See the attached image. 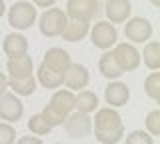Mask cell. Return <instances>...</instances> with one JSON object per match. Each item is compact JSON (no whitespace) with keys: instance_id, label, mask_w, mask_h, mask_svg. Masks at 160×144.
I'll return each instance as SVG.
<instances>
[{"instance_id":"1","label":"cell","mask_w":160,"mask_h":144,"mask_svg":"<svg viewBox=\"0 0 160 144\" xmlns=\"http://www.w3.org/2000/svg\"><path fill=\"white\" fill-rule=\"evenodd\" d=\"M94 136L102 144H118L124 138V124L120 114L114 108H98L96 116L92 118Z\"/></svg>"},{"instance_id":"2","label":"cell","mask_w":160,"mask_h":144,"mask_svg":"<svg viewBox=\"0 0 160 144\" xmlns=\"http://www.w3.org/2000/svg\"><path fill=\"white\" fill-rule=\"evenodd\" d=\"M76 108V96H74L72 90H56L50 98V102L46 104L42 116L46 118V122L50 126H62L64 120L72 114V110Z\"/></svg>"},{"instance_id":"3","label":"cell","mask_w":160,"mask_h":144,"mask_svg":"<svg viewBox=\"0 0 160 144\" xmlns=\"http://www.w3.org/2000/svg\"><path fill=\"white\" fill-rule=\"evenodd\" d=\"M38 20V10L32 2L20 0L8 8V24L16 30H28Z\"/></svg>"},{"instance_id":"4","label":"cell","mask_w":160,"mask_h":144,"mask_svg":"<svg viewBox=\"0 0 160 144\" xmlns=\"http://www.w3.org/2000/svg\"><path fill=\"white\" fill-rule=\"evenodd\" d=\"M68 18L64 14L62 8H48V10L42 12V16L38 18V28H40V34L46 38H54V36H60L66 26Z\"/></svg>"},{"instance_id":"5","label":"cell","mask_w":160,"mask_h":144,"mask_svg":"<svg viewBox=\"0 0 160 144\" xmlns=\"http://www.w3.org/2000/svg\"><path fill=\"white\" fill-rule=\"evenodd\" d=\"M124 34L130 40V44H144L152 38L154 28L148 18L134 16V18H128L126 24H124Z\"/></svg>"},{"instance_id":"6","label":"cell","mask_w":160,"mask_h":144,"mask_svg":"<svg viewBox=\"0 0 160 144\" xmlns=\"http://www.w3.org/2000/svg\"><path fill=\"white\" fill-rule=\"evenodd\" d=\"M90 40H92V44L96 48H100V50H110V48L116 44L118 40V30L114 24H110L106 20H100L96 22L92 28H90Z\"/></svg>"},{"instance_id":"7","label":"cell","mask_w":160,"mask_h":144,"mask_svg":"<svg viewBox=\"0 0 160 144\" xmlns=\"http://www.w3.org/2000/svg\"><path fill=\"white\" fill-rule=\"evenodd\" d=\"M114 60H116V64L120 66V70L122 72H132L136 70V68L140 66V52L138 48L134 46V44L130 42H120V44H114Z\"/></svg>"},{"instance_id":"8","label":"cell","mask_w":160,"mask_h":144,"mask_svg":"<svg viewBox=\"0 0 160 144\" xmlns=\"http://www.w3.org/2000/svg\"><path fill=\"white\" fill-rule=\"evenodd\" d=\"M98 12V0H68L66 2V18L70 20L90 22Z\"/></svg>"},{"instance_id":"9","label":"cell","mask_w":160,"mask_h":144,"mask_svg":"<svg viewBox=\"0 0 160 144\" xmlns=\"http://www.w3.org/2000/svg\"><path fill=\"white\" fill-rule=\"evenodd\" d=\"M24 114V104L20 100V96L16 94H10V92H4L0 96V118L4 122L12 124V122H18Z\"/></svg>"},{"instance_id":"10","label":"cell","mask_w":160,"mask_h":144,"mask_svg":"<svg viewBox=\"0 0 160 144\" xmlns=\"http://www.w3.org/2000/svg\"><path fill=\"white\" fill-rule=\"evenodd\" d=\"M42 64L46 68H50L52 72L60 74V76H66L70 64H72V58H70V54L64 50V48L54 46V48H48L46 50V54H44V58H42Z\"/></svg>"},{"instance_id":"11","label":"cell","mask_w":160,"mask_h":144,"mask_svg":"<svg viewBox=\"0 0 160 144\" xmlns=\"http://www.w3.org/2000/svg\"><path fill=\"white\" fill-rule=\"evenodd\" d=\"M64 130H66L68 136L72 138H84L92 132V118L88 114H82V112H72L70 116L64 120Z\"/></svg>"},{"instance_id":"12","label":"cell","mask_w":160,"mask_h":144,"mask_svg":"<svg viewBox=\"0 0 160 144\" xmlns=\"http://www.w3.org/2000/svg\"><path fill=\"white\" fill-rule=\"evenodd\" d=\"M104 14L110 24H122L126 22L132 14V4L130 0H106V6H104Z\"/></svg>"},{"instance_id":"13","label":"cell","mask_w":160,"mask_h":144,"mask_svg":"<svg viewBox=\"0 0 160 144\" xmlns=\"http://www.w3.org/2000/svg\"><path fill=\"white\" fill-rule=\"evenodd\" d=\"M104 98H106V104H110V108L126 106L130 100V88L120 80H112L104 88Z\"/></svg>"},{"instance_id":"14","label":"cell","mask_w":160,"mask_h":144,"mask_svg":"<svg viewBox=\"0 0 160 144\" xmlns=\"http://www.w3.org/2000/svg\"><path fill=\"white\" fill-rule=\"evenodd\" d=\"M6 70H8V78H16V80L30 78V76H34V62L28 54L16 56V58H8Z\"/></svg>"},{"instance_id":"15","label":"cell","mask_w":160,"mask_h":144,"mask_svg":"<svg viewBox=\"0 0 160 144\" xmlns=\"http://www.w3.org/2000/svg\"><path fill=\"white\" fill-rule=\"evenodd\" d=\"M90 82V72L84 64H70L66 76H64V84H66V90H82L86 88Z\"/></svg>"},{"instance_id":"16","label":"cell","mask_w":160,"mask_h":144,"mask_svg":"<svg viewBox=\"0 0 160 144\" xmlns=\"http://www.w3.org/2000/svg\"><path fill=\"white\" fill-rule=\"evenodd\" d=\"M2 50L8 58L24 56V54H28V38L20 32H10V34L4 36Z\"/></svg>"},{"instance_id":"17","label":"cell","mask_w":160,"mask_h":144,"mask_svg":"<svg viewBox=\"0 0 160 144\" xmlns=\"http://www.w3.org/2000/svg\"><path fill=\"white\" fill-rule=\"evenodd\" d=\"M98 70H100V74H102L104 78H108L110 82L112 80H118L120 76H122V70H120V66L116 64V60H114V54H112V50H106L100 56V60H98Z\"/></svg>"},{"instance_id":"18","label":"cell","mask_w":160,"mask_h":144,"mask_svg":"<svg viewBox=\"0 0 160 144\" xmlns=\"http://www.w3.org/2000/svg\"><path fill=\"white\" fill-rule=\"evenodd\" d=\"M88 32H90V22H84V20H68L60 36H62L66 42H78V40H82Z\"/></svg>"},{"instance_id":"19","label":"cell","mask_w":160,"mask_h":144,"mask_svg":"<svg viewBox=\"0 0 160 144\" xmlns=\"http://www.w3.org/2000/svg\"><path fill=\"white\" fill-rule=\"evenodd\" d=\"M36 82H40L44 88H60L64 84V76H60V74L52 72L50 68H46L42 62H40V66L36 68Z\"/></svg>"},{"instance_id":"20","label":"cell","mask_w":160,"mask_h":144,"mask_svg":"<svg viewBox=\"0 0 160 144\" xmlns=\"http://www.w3.org/2000/svg\"><path fill=\"white\" fill-rule=\"evenodd\" d=\"M140 58H144V64H146L150 70L156 72L160 68V42L148 40L146 46H144V52L140 54Z\"/></svg>"},{"instance_id":"21","label":"cell","mask_w":160,"mask_h":144,"mask_svg":"<svg viewBox=\"0 0 160 144\" xmlns=\"http://www.w3.org/2000/svg\"><path fill=\"white\" fill-rule=\"evenodd\" d=\"M76 108L82 114H90L98 108V96L92 90H80L76 94Z\"/></svg>"},{"instance_id":"22","label":"cell","mask_w":160,"mask_h":144,"mask_svg":"<svg viewBox=\"0 0 160 144\" xmlns=\"http://www.w3.org/2000/svg\"><path fill=\"white\" fill-rule=\"evenodd\" d=\"M36 78H22V80H16V78H8V88H12L16 96H30L36 90Z\"/></svg>"},{"instance_id":"23","label":"cell","mask_w":160,"mask_h":144,"mask_svg":"<svg viewBox=\"0 0 160 144\" xmlns=\"http://www.w3.org/2000/svg\"><path fill=\"white\" fill-rule=\"evenodd\" d=\"M28 130L32 132L34 136H46V134H50L52 126L46 122V118H44L42 114H32V116L28 118Z\"/></svg>"},{"instance_id":"24","label":"cell","mask_w":160,"mask_h":144,"mask_svg":"<svg viewBox=\"0 0 160 144\" xmlns=\"http://www.w3.org/2000/svg\"><path fill=\"white\" fill-rule=\"evenodd\" d=\"M144 92L152 100H160V72H152L144 80Z\"/></svg>"},{"instance_id":"25","label":"cell","mask_w":160,"mask_h":144,"mask_svg":"<svg viewBox=\"0 0 160 144\" xmlns=\"http://www.w3.org/2000/svg\"><path fill=\"white\" fill-rule=\"evenodd\" d=\"M144 124H146V132L150 134V136H158L160 134V110L148 112Z\"/></svg>"},{"instance_id":"26","label":"cell","mask_w":160,"mask_h":144,"mask_svg":"<svg viewBox=\"0 0 160 144\" xmlns=\"http://www.w3.org/2000/svg\"><path fill=\"white\" fill-rule=\"evenodd\" d=\"M126 144H154V138L146 130H132L126 136Z\"/></svg>"},{"instance_id":"27","label":"cell","mask_w":160,"mask_h":144,"mask_svg":"<svg viewBox=\"0 0 160 144\" xmlns=\"http://www.w3.org/2000/svg\"><path fill=\"white\" fill-rule=\"evenodd\" d=\"M16 142V128L8 122H0V144H14Z\"/></svg>"},{"instance_id":"28","label":"cell","mask_w":160,"mask_h":144,"mask_svg":"<svg viewBox=\"0 0 160 144\" xmlns=\"http://www.w3.org/2000/svg\"><path fill=\"white\" fill-rule=\"evenodd\" d=\"M32 4L36 8H46L48 10V8H52L54 4H56V0H32Z\"/></svg>"},{"instance_id":"29","label":"cell","mask_w":160,"mask_h":144,"mask_svg":"<svg viewBox=\"0 0 160 144\" xmlns=\"http://www.w3.org/2000/svg\"><path fill=\"white\" fill-rule=\"evenodd\" d=\"M16 144H44V142L36 136H22V138L16 140Z\"/></svg>"},{"instance_id":"30","label":"cell","mask_w":160,"mask_h":144,"mask_svg":"<svg viewBox=\"0 0 160 144\" xmlns=\"http://www.w3.org/2000/svg\"><path fill=\"white\" fill-rule=\"evenodd\" d=\"M8 90V76L4 72H0V96Z\"/></svg>"},{"instance_id":"31","label":"cell","mask_w":160,"mask_h":144,"mask_svg":"<svg viewBox=\"0 0 160 144\" xmlns=\"http://www.w3.org/2000/svg\"><path fill=\"white\" fill-rule=\"evenodd\" d=\"M6 14V4H4V0H0V18Z\"/></svg>"},{"instance_id":"32","label":"cell","mask_w":160,"mask_h":144,"mask_svg":"<svg viewBox=\"0 0 160 144\" xmlns=\"http://www.w3.org/2000/svg\"><path fill=\"white\" fill-rule=\"evenodd\" d=\"M150 2H152L154 6H160V0H150Z\"/></svg>"},{"instance_id":"33","label":"cell","mask_w":160,"mask_h":144,"mask_svg":"<svg viewBox=\"0 0 160 144\" xmlns=\"http://www.w3.org/2000/svg\"><path fill=\"white\" fill-rule=\"evenodd\" d=\"M56 144H62V142H56Z\"/></svg>"}]
</instances>
